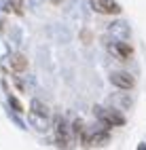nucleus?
<instances>
[{
  "mask_svg": "<svg viewBox=\"0 0 146 150\" xmlns=\"http://www.w3.org/2000/svg\"><path fill=\"white\" fill-rule=\"evenodd\" d=\"M93 112L97 114L100 123L106 125V127H121V125H125V116H123L116 108H102V106H95Z\"/></svg>",
  "mask_w": 146,
  "mask_h": 150,
  "instance_id": "obj_1",
  "label": "nucleus"
},
{
  "mask_svg": "<svg viewBox=\"0 0 146 150\" xmlns=\"http://www.w3.org/2000/svg\"><path fill=\"white\" fill-rule=\"evenodd\" d=\"M110 83L116 89H123V91H129V89L135 87V78L129 72H123V70H116V72H110Z\"/></svg>",
  "mask_w": 146,
  "mask_h": 150,
  "instance_id": "obj_2",
  "label": "nucleus"
},
{
  "mask_svg": "<svg viewBox=\"0 0 146 150\" xmlns=\"http://www.w3.org/2000/svg\"><path fill=\"white\" fill-rule=\"evenodd\" d=\"M108 51L119 59V62H129L131 55H133V49L129 42H125V40H116L112 45H108Z\"/></svg>",
  "mask_w": 146,
  "mask_h": 150,
  "instance_id": "obj_3",
  "label": "nucleus"
},
{
  "mask_svg": "<svg viewBox=\"0 0 146 150\" xmlns=\"http://www.w3.org/2000/svg\"><path fill=\"white\" fill-rule=\"evenodd\" d=\"M91 8L100 15H119L121 6L114 0H91Z\"/></svg>",
  "mask_w": 146,
  "mask_h": 150,
  "instance_id": "obj_4",
  "label": "nucleus"
},
{
  "mask_svg": "<svg viewBox=\"0 0 146 150\" xmlns=\"http://www.w3.org/2000/svg\"><path fill=\"white\" fill-rule=\"evenodd\" d=\"M55 139H57V146H62V148L70 146V133H68V127L62 118L55 121Z\"/></svg>",
  "mask_w": 146,
  "mask_h": 150,
  "instance_id": "obj_5",
  "label": "nucleus"
},
{
  "mask_svg": "<svg viewBox=\"0 0 146 150\" xmlns=\"http://www.w3.org/2000/svg\"><path fill=\"white\" fill-rule=\"evenodd\" d=\"M6 59H9V64H11V70H13V72L21 74V72H26V70H28V57H26L23 53H13V55H9Z\"/></svg>",
  "mask_w": 146,
  "mask_h": 150,
  "instance_id": "obj_6",
  "label": "nucleus"
},
{
  "mask_svg": "<svg viewBox=\"0 0 146 150\" xmlns=\"http://www.w3.org/2000/svg\"><path fill=\"white\" fill-rule=\"evenodd\" d=\"M28 118H30V123L38 129V131H47V129H49V121H47V116H40V114L30 112V114H28Z\"/></svg>",
  "mask_w": 146,
  "mask_h": 150,
  "instance_id": "obj_7",
  "label": "nucleus"
},
{
  "mask_svg": "<svg viewBox=\"0 0 146 150\" xmlns=\"http://www.w3.org/2000/svg\"><path fill=\"white\" fill-rule=\"evenodd\" d=\"M30 112H34V114H40V116H49V108L40 102V99H32V104H30Z\"/></svg>",
  "mask_w": 146,
  "mask_h": 150,
  "instance_id": "obj_8",
  "label": "nucleus"
},
{
  "mask_svg": "<svg viewBox=\"0 0 146 150\" xmlns=\"http://www.w3.org/2000/svg\"><path fill=\"white\" fill-rule=\"evenodd\" d=\"M4 89H6V93H9V95H6V99H9V106H11V108L15 110V112H23V104L19 102V99H17V97H15V95H13L11 91H9L6 83H4Z\"/></svg>",
  "mask_w": 146,
  "mask_h": 150,
  "instance_id": "obj_9",
  "label": "nucleus"
},
{
  "mask_svg": "<svg viewBox=\"0 0 146 150\" xmlns=\"http://www.w3.org/2000/svg\"><path fill=\"white\" fill-rule=\"evenodd\" d=\"M110 32H114L116 36L121 38V40H125V38L129 36V30L125 28V23H121V21H119V23H112V28H110Z\"/></svg>",
  "mask_w": 146,
  "mask_h": 150,
  "instance_id": "obj_10",
  "label": "nucleus"
},
{
  "mask_svg": "<svg viewBox=\"0 0 146 150\" xmlns=\"http://www.w3.org/2000/svg\"><path fill=\"white\" fill-rule=\"evenodd\" d=\"M83 131H85V123L81 121V118H76V121L72 123V133H74L76 137H81V135H83Z\"/></svg>",
  "mask_w": 146,
  "mask_h": 150,
  "instance_id": "obj_11",
  "label": "nucleus"
},
{
  "mask_svg": "<svg viewBox=\"0 0 146 150\" xmlns=\"http://www.w3.org/2000/svg\"><path fill=\"white\" fill-rule=\"evenodd\" d=\"M9 6H11L17 15H23V0H9Z\"/></svg>",
  "mask_w": 146,
  "mask_h": 150,
  "instance_id": "obj_12",
  "label": "nucleus"
},
{
  "mask_svg": "<svg viewBox=\"0 0 146 150\" xmlns=\"http://www.w3.org/2000/svg\"><path fill=\"white\" fill-rule=\"evenodd\" d=\"M9 55H11V53H9V49H6V45H4L2 40H0V59H6Z\"/></svg>",
  "mask_w": 146,
  "mask_h": 150,
  "instance_id": "obj_13",
  "label": "nucleus"
},
{
  "mask_svg": "<svg viewBox=\"0 0 146 150\" xmlns=\"http://www.w3.org/2000/svg\"><path fill=\"white\" fill-rule=\"evenodd\" d=\"M81 38L85 40V45H89V42H91V32H89V30H85V32L81 34Z\"/></svg>",
  "mask_w": 146,
  "mask_h": 150,
  "instance_id": "obj_14",
  "label": "nucleus"
}]
</instances>
